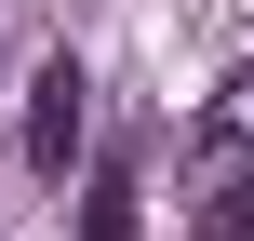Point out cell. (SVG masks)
Returning a JSON list of instances; mask_svg holds the SVG:
<instances>
[{
	"mask_svg": "<svg viewBox=\"0 0 254 241\" xmlns=\"http://www.w3.org/2000/svg\"><path fill=\"white\" fill-rule=\"evenodd\" d=\"M80 121H94V80H80V67L54 54V67H40V94H27V161H40V174H67Z\"/></svg>",
	"mask_w": 254,
	"mask_h": 241,
	"instance_id": "cell-1",
	"label": "cell"
},
{
	"mask_svg": "<svg viewBox=\"0 0 254 241\" xmlns=\"http://www.w3.org/2000/svg\"><path fill=\"white\" fill-rule=\"evenodd\" d=\"M201 241H254V161L214 174V201H201Z\"/></svg>",
	"mask_w": 254,
	"mask_h": 241,
	"instance_id": "cell-2",
	"label": "cell"
},
{
	"mask_svg": "<svg viewBox=\"0 0 254 241\" xmlns=\"http://www.w3.org/2000/svg\"><path fill=\"white\" fill-rule=\"evenodd\" d=\"M214 148H254V67L214 80Z\"/></svg>",
	"mask_w": 254,
	"mask_h": 241,
	"instance_id": "cell-4",
	"label": "cell"
},
{
	"mask_svg": "<svg viewBox=\"0 0 254 241\" xmlns=\"http://www.w3.org/2000/svg\"><path fill=\"white\" fill-rule=\"evenodd\" d=\"M80 241H134V174H121V161L94 174V201H80Z\"/></svg>",
	"mask_w": 254,
	"mask_h": 241,
	"instance_id": "cell-3",
	"label": "cell"
}]
</instances>
